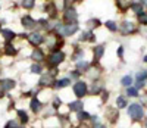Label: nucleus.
<instances>
[{
  "label": "nucleus",
  "instance_id": "obj_1",
  "mask_svg": "<svg viewBox=\"0 0 147 128\" xmlns=\"http://www.w3.org/2000/svg\"><path fill=\"white\" fill-rule=\"evenodd\" d=\"M128 116H129L132 121H141V119L144 118L143 106L138 105V103H131L129 108H128Z\"/></svg>",
  "mask_w": 147,
  "mask_h": 128
},
{
  "label": "nucleus",
  "instance_id": "obj_2",
  "mask_svg": "<svg viewBox=\"0 0 147 128\" xmlns=\"http://www.w3.org/2000/svg\"><path fill=\"white\" fill-rule=\"evenodd\" d=\"M78 30V25L77 22L75 24H66V25H59L57 27V33L60 35H72L74 33H75Z\"/></svg>",
  "mask_w": 147,
  "mask_h": 128
},
{
  "label": "nucleus",
  "instance_id": "obj_3",
  "mask_svg": "<svg viewBox=\"0 0 147 128\" xmlns=\"http://www.w3.org/2000/svg\"><path fill=\"white\" fill-rule=\"evenodd\" d=\"M87 93H88V88H87V84L84 81H78V83L74 84V94L77 97H84Z\"/></svg>",
  "mask_w": 147,
  "mask_h": 128
},
{
  "label": "nucleus",
  "instance_id": "obj_4",
  "mask_svg": "<svg viewBox=\"0 0 147 128\" xmlns=\"http://www.w3.org/2000/svg\"><path fill=\"white\" fill-rule=\"evenodd\" d=\"M63 58H65V55L62 52H55V53L50 55V58L47 59V62H49V65H52V66H57L59 63L63 60Z\"/></svg>",
  "mask_w": 147,
  "mask_h": 128
},
{
  "label": "nucleus",
  "instance_id": "obj_5",
  "mask_svg": "<svg viewBox=\"0 0 147 128\" xmlns=\"http://www.w3.org/2000/svg\"><path fill=\"white\" fill-rule=\"evenodd\" d=\"M65 19H66V22H68V24H75V21H77V12H75V9H74V7L66 9Z\"/></svg>",
  "mask_w": 147,
  "mask_h": 128
},
{
  "label": "nucleus",
  "instance_id": "obj_6",
  "mask_svg": "<svg viewBox=\"0 0 147 128\" xmlns=\"http://www.w3.org/2000/svg\"><path fill=\"white\" fill-rule=\"evenodd\" d=\"M28 40H30L31 44L38 46L40 43H43V35H41L40 33H32L31 35H28Z\"/></svg>",
  "mask_w": 147,
  "mask_h": 128
},
{
  "label": "nucleus",
  "instance_id": "obj_7",
  "mask_svg": "<svg viewBox=\"0 0 147 128\" xmlns=\"http://www.w3.org/2000/svg\"><path fill=\"white\" fill-rule=\"evenodd\" d=\"M129 33H136V27L132 25V22L125 21L124 24H122V34L127 35V34H129Z\"/></svg>",
  "mask_w": 147,
  "mask_h": 128
},
{
  "label": "nucleus",
  "instance_id": "obj_8",
  "mask_svg": "<svg viewBox=\"0 0 147 128\" xmlns=\"http://www.w3.org/2000/svg\"><path fill=\"white\" fill-rule=\"evenodd\" d=\"M106 113H107L109 121L112 122V124H115V122H116V119L119 118V112H118L116 109H113V108H109V109L106 110Z\"/></svg>",
  "mask_w": 147,
  "mask_h": 128
},
{
  "label": "nucleus",
  "instance_id": "obj_9",
  "mask_svg": "<svg viewBox=\"0 0 147 128\" xmlns=\"http://www.w3.org/2000/svg\"><path fill=\"white\" fill-rule=\"evenodd\" d=\"M13 87H15V81L13 80H3V81H0V88H2L3 91H9Z\"/></svg>",
  "mask_w": 147,
  "mask_h": 128
},
{
  "label": "nucleus",
  "instance_id": "obj_10",
  "mask_svg": "<svg viewBox=\"0 0 147 128\" xmlns=\"http://www.w3.org/2000/svg\"><path fill=\"white\" fill-rule=\"evenodd\" d=\"M31 110L34 112V113H37V112H40L41 110V108H43V105H41V102L38 100V99H31Z\"/></svg>",
  "mask_w": 147,
  "mask_h": 128
},
{
  "label": "nucleus",
  "instance_id": "obj_11",
  "mask_svg": "<svg viewBox=\"0 0 147 128\" xmlns=\"http://www.w3.org/2000/svg\"><path fill=\"white\" fill-rule=\"evenodd\" d=\"M82 108H84V105H82V102H80V100L71 102L69 103V110H72V112H81Z\"/></svg>",
  "mask_w": 147,
  "mask_h": 128
},
{
  "label": "nucleus",
  "instance_id": "obj_12",
  "mask_svg": "<svg viewBox=\"0 0 147 128\" xmlns=\"http://www.w3.org/2000/svg\"><path fill=\"white\" fill-rule=\"evenodd\" d=\"M35 24H37V22H35L31 16H24V18H22V25H24L25 28H34Z\"/></svg>",
  "mask_w": 147,
  "mask_h": 128
},
{
  "label": "nucleus",
  "instance_id": "obj_13",
  "mask_svg": "<svg viewBox=\"0 0 147 128\" xmlns=\"http://www.w3.org/2000/svg\"><path fill=\"white\" fill-rule=\"evenodd\" d=\"M116 5L122 12H127V9L131 6V0H116Z\"/></svg>",
  "mask_w": 147,
  "mask_h": 128
},
{
  "label": "nucleus",
  "instance_id": "obj_14",
  "mask_svg": "<svg viewBox=\"0 0 147 128\" xmlns=\"http://www.w3.org/2000/svg\"><path fill=\"white\" fill-rule=\"evenodd\" d=\"M103 52H105V46H96L94 47V59L99 60L103 56Z\"/></svg>",
  "mask_w": 147,
  "mask_h": 128
},
{
  "label": "nucleus",
  "instance_id": "obj_15",
  "mask_svg": "<svg viewBox=\"0 0 147 128\" xmlns=\"http://www.w3.org/2000/svg\"><path fill=\"white\" fill-rule=\"evenodd\" d=\"M69 84H71V80L69 78H62V80H59V81L55 83V87L56 88H63V87H66Z\"/></svg>",
  "mask_w": 147,
  "mask_h": 128
},
{
  "label": "nucleus",
  "instance_id": "obj_16",
  "mask_svg": "<svg viewBox=\"0 0 147 128\" xmlns=\"http://www.w3.org/2000/svg\"><path fill=\"white\" fill-rule=\"evenodd\" d=\"M18 118H19V121H21L22 124H27V122L30 121L28 113H27L25 110H18Z\"/></svg>",
  "mask_w": 147,
  "mask_h": 128
},
{
  "label": "nucleus",
  "instance_id": "obj_17",
  "mask_svg": "<svg viewBox=\"0 0 147 128\" xmlns=\"http://www.w3.org/2000/svg\"><path fill=\"white\" fill-rule=\"evenodd\" d=\"M128 105V102H127V99L124 97V96H118V99H116V106L121 109V108H125Z\"/></svg>",
  "mask_w": 147,
  "mask_h": 128
},
{
  "label": "nucleus",
  "instance_id": "obj_18",
  "mask_svg": "<svg viewBox=\"0 0 147 128\" xmlns=\"http://www.w3.org/2000/svg\"><path fill=\"white\" fill-rule=\"evenodd\" d=\"M32 59H35V60H43V59H44V53L41 52L40 49H35L34 52H32Z\"/></svg>",
  "mask_w": 147,
  "mask_h": 128
},
{
  "label": "nucleus",
  "instance_id": "obj_19",
  "mask_svg": "<svg viewBox=\"0 0 147 128\" xmlns=\"http://www.w3.org/2000/svg\"><path fill=\"white\" fill-rule=\"evenodd\" d=\"M131 9L136 12L137 15L143 14V5H141V3H131Z\"/></svg>",
  "mask_w": 147,
  "mask_h": 128
},
{
  "label": "nucleus",
  "instance_id": "obj_20",
  "mask_svg": "<svg viewBox=\"0 0 147 128\" xmlns=\"http://www.w3.org/2000/svg\"><path fill=\"white\" fill-rule=\"evenodd\" d=\"M121 84L124 85V87H129V85L132 84V77H131V75H125L124 78L121 80Z\"/></svg>",
  "mask_w": 147,
  "mask_h": 128
},
{
  "label": "nucleus",
  "instance_id": "obj_21",
  "mask_svg": "<svg viewBox=\"0 0 147 128\" xmlns=\"http://www.w3.org/2000/svg\"><path fill=\"white\" fill-rule=\"evenodd\" d=\"M40 84H41V85H52V84H53V81H52V77H50V75L43 77L41 81H40Z\"/></svg>",
  "mask_w": 147,
  "mask_h": 128
},
{
  "label": "nucleus",
  "instance_id": "obj_22",
  "mask_svg": "<svg viewBox=\"0 0 147 128\" xmlns=\"http://www.w3.org/2000/svg\"><path fill=\"white\" fill-rule=\"evenodd\" d=\"M106 27L112 31V33H115V31H118V25L113 22V21H106Z\"/></svg>",
  "mask_w": 147,
  "mask_h": 128
},
{
  "label": "nucleus",
  "instance_id": "obj_23",
  "mask_svg": "<svg viewBox=\"0 0 147 128\" xmlns=\"http://www.w3.org/2000/svg\"><path fill=\"white\" fill-rule=\"evenodd\" d=\"M90 116H91V115L87 113V112H84V110L78 112V119L80 121H87V119H90Z\"/></svg>",
  "mask_w": 147,
  "mask_h": 128
},
{
  "label": "nucleus",
  "instance_id": "obj_24",
  "mask_svg": "<svg viewBox=\"0 0 147 128\" xmlns=\"http://www.w3.org/2000/svg\"><path fill=\"white\" fill-rule=\"evenodd\" d=\"M34 3H35V0H22V6L25 9H32Z\"/></svg>",
  "mask_w": 147,
  "mask_h": 128
},
{
  "label": "nucleus",
  "instance_id": "obj_25",
  "mask_svg": "<svg viewBox=\"0 0 147 128\" xmlns=\"http://www.w3.org/2000/svg\"><path fill=\"white\" fill-rule=\"evenodd\" d=\"M3 37L9 41V40H12V38L15 37V33H13V31H10V30H3Z\"/></svg>",
  "mask_w": 147,
  "mask_h": 128
},
{
  "label": "nucleus",
  "instance_id": "obj_26",
  "mask_svg": "<svg viewBox=\"0 0 147 128\" xmlns=\"http://www.w3.org/2000/svg\"><path fill=\"white\" fill-rule=\"evenodd\" d=\"M127 94L131 96V97H137L138 96V90L137 88H132V87H128L127 88Z\"/></svg>",
  "mask_w": 147,
  "mask_h": 128
},
{
  "label": "nucleus",
  "instance_id": "obj_27",
  "mask_svg": "<svg viewBox=\"0 0 147 128\" xmlns=\"http://www.w3.org/2000/svg\"><path fill=\"white\" fill-rule=\"evenodd\" d=\"M15 53H16L15 47H12V44L7 43V44H6V55H15Z\"/></svg>",
  "mask_w": 147,
  "mask_h": 128
},
{
  "label": "nucleus",
  "instance_id": "obj_28",
  "mask_svg": "<svg viewBox=\"0 0 147 128\" xmlns=\"http://www.w3.org/2000/svg\"><path fill=\"white\" fill-rule=\"evenodd\" d=\"M146 78H147V71H146V69L137 74V81H144Z\"/></svg>",
  "mask_w": 147,
  "mask_h": 128
},
{
  "label": "nucleus",
  "instance_id": "obj_29",
  "mask_svg": "<svg viewBox=\"0 0 147 128\" xmlns=\"http://www.w3.org/2000/svg\"><path fill=\"white\" fill-rule=\"evenodd\" d=\"M138 21H140V24H143V25H147V14H140L138 15Z\"/></svg>",
  "mask_w": 147,
  "mask_h": 128
},
{
  "label": "nucleus",
  "instance_id": "obj_30",
  "mask_svg": "<svg viewBox=\"0 0 147 128\" xmlns=\"http://www.w3.org/2000/svg\"><path fill=\"white\" fill-rule=\"evenodd\" d=\"M31 72L32 74H41V66L40 65H32L31 66Z\"/></svg>",
  "mask_w": 147,
  "mask_h": 128
},
{
  "label": "nucleus",
  "instance_id": "obj_31",
  "mask_svg": "<svg viewBox=\"0 0 147 128\" xmlns=\"http://www.w3.org/2000/svg\"><path fill=\"white\" fill-rule=\"evenodd\" d=\"M87 68H88V63L87 62H80L78 63V69L80 71H87Z\"/></svg>",
  "mask_w": 147,
  "mask_h": 128
},
{
  "label": "nucleus",
  "instance_id": "obj_32",
  "mask_svg": "<svg viewBox=\"0 0 147 128\" xmlns=\"http://www.w3.org/2000/svg\"><path fill=\"white\" fill-rule=\"evenodd\" d=\"M60 105H62V100H60V99H55L53 106H55V108H60Z\"/></svg>",
  "mask_w": 147,
  "mask_h": 128
},
{
  "label": "nucleus",
  "instance_id": "obj_33",
  "mask_svg": "<svg viewBox=\"0 0 147 128\" xmlns=\"http://www.w3.org/2000/svg\"><path fill=\"white\" fill-rule=\"evenodd\" d=\"M107 97H109V93H107V91H103V96H102L103 102H105V100H107Z\"/></svg>",
  "mask_w": 147,
  "mask_h": 128
},
{
  "label": "nucleus",
  "instance_id": "obj_34",
  "mask_svg": "<svg viewBox=\"0 0 147 128\" xmlns=\"http://www.w3.org/2000/svg\"><path fill=\"white\" fill-rule=\"evenodd\" d=\"M122 53H124V49L119 47V49H118V55H119V58H121V59H122Z\"/></svg>",
  "mask_w": 147,
  "mask_h": 128
},
{
  "label": "nucleus",
  "instance_id": "obj_35",
  "mask_svg": "<svg viewBox=\"0 0 147 128\" xmlns=\"http://www.w3.org/2000/svg\"><path fill=\"white\" fill-rule=\"evenodd\" d=\"M138 3H141V5L147 6V0H138Z\"/></svg>",
  "mask_w": 147,
  "mask_h": 128
},
{
  "label": "nucleus",
  "instance_id": "obj_36",
  "mask_svg": "<svg viewBox=\"0 0 147 128\" xmlns=\"http://www.w3.org/2000/svg\"><path fill=\"white\" fill-rule=\"evenodd\" d=\"M78 128H90V127H88V125H87V124H81V125H80V127H78Z\"/></svg>",
  "mask_w": 147,
  "mask_h": 128
},
{
  "label": "nucleus",
  "instance_id": "obj_37",
  "mask_svg": "<svg viewBox=\"0 0 147 128\" xmlns=\"http://www.w3.org/2000/svg\"><path fill=\"white\" fill-rule=\"evenodd\" d=\"M94 128H106V127H105V125H102V124H97Z\"/></svg>",
  "mask_w": 147,
  "mask_h": 128
},
{
  "label": "nucleus",
  "instance_id": "obj_38",
  "mask_svg": "<svg viewBox=\"0 0 147 128\" xmlns=\"http://www.w3.org/2000/svg\"><path fill=\"white\" fill-rule=\"evenodd\" d=\"M144 62H147V55H146V56H144Z\"/></svg>",
  "mask_w": 147,
  "mask_h": 128
}]
</instances>
